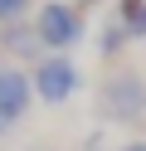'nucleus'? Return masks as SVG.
Returning a JSON list of instances; mask_svg holds the SVG:
<instances>
[{
  "instance_id": "f257e3e1",
  "label": "nucleus",
  "mask_w": 146,
  "mask_h": 151,
  "mask_svg": "<svg viewBox=\"0 0 146 151\" xmlns=\"http://www.w3.org/2000/svg\"><path fill=\"white\" fill-rule=\"evenodd\" d=\"M102 117L107 122H146V78L132 68L102 83Z\"/></svg>"
},
{
  "instance_id": "f03ea898",
  "label": "nucleus",
  "mask_w": 146,
  "mask_h": 151,
  "mask_svg": "<svg viewBox=\"0 0 146 151\" xmlns=\"http://www.w3.org/2000/svg\"><path fill=\"white\" fill-rule=\"evenodd\" d=\"M34 29H39V39H44V49L63 54V49H73V44L83 39V15H78L73 5H63V0H49V5H39Z\"/></svg>"
},
{
  "instance_id": "7ed1b4c3",
  "label": "nucleus",
  "mask_w": 146,
  "mask_h": 151,
  "mask_svg": "<svg viewBox=\"0 0 146 151\" xmlns=\"http://www.w3.org/2000/svg\"><path fill=\"white\" fill-rule=\"evenodd\" d=\"M73 93H78V68H73V59L44 54V59L34 63V98H44L49 107H54V102H68Z\"/></svg>"
},
{
  "instance_id": "20e7f679",
  "label": "nucleus",
  "mask_w": 146,
  "mask_h": 151,
  "mask_svg": "<svg viewBox=\"0 0 146 151\" xmlns=\"http://www.w3.org/2000/svg\"><path fill=\"white\" fill-rule=\"evenodd\" d=\"M29 102H34V73L24 68H0V112H5L10 122H19L29 112Z\"/></svg>"
},
{
  "instance_id": "39448f33",
  "label": "nucleus",
  "mask_w": 146,
  "mask_h": 151,
  "mask_svg": "<svg viewBox=\"0 0 146 151\" xmlns=\"http://www.w3.org/2000/svg\"><path fill=\"white\" fill-rule=\"evenodd\" d=\"M0 49L5 54H15V59H44V39H39V29L34 24H24V20H15V24H0Z\"/></svg>"
},
{
  "instance_id": "423d86ee",
  "label": "nucleus",
  "mask_w": 146,
  "mask_h": 151,
  "mask_svg": "<svg viewBox=\"0 0 146 151\" xmlns=\"http://www.w3.org/2000/svg\"><path fill=\"white\" fill-rule=\"evenodd\" d=\"M117 20L127 24L132 39H146V0H122L117 5Z\"/></svg>"
},
{
  "instance_id": "0eeeda50",
  "label": "nucleus",
  "mask_w": 146,
  "mask_h": 151,
  "mask_svg": "<svg viewBox=\"0 0 146 151\" xmlns=\"http://www.w3.org/2000/svg\"><path fill=\"white\" fill-rule=\"evenodd\" d=\"M127 39H132V34H127V24H122V20H112V24H102V34H97V49L112 59V54H122V49H127Z\"/></svg>"
},
{
  "instance_id": "6e6552de",
  "label": "nucleus",
  "mask_w": 146,
  "mask_h": 151,
  "mask_svg": "<svg viewBox=\"0 0 146 151\" xmlns=\"http://www.w3.org/2000/svg\"><path fill=\"white\" fill-rule=\"evenodd\" d=\"M24 10H29V0H0V24L24 20Z\"/></svg>"
},
{
  "instance_id": "1a4fd4ad",
  "label": "nucleus",
  "mask_w": 146,
  "mask_h": 151,
  "mask_svg": "<svg viewBox=\"0 0 146 151\" xmlns=\"http://www.w3.org/2000/svg\"><path fill=\"white\" fill-rule=\"evenodd\" d=\"M10 127H15V122H10V117H5V112H0V137H5V132H10Z\"/></svg>"
},
{
  "instance_id": "9d476101",
  "label": "nucleus",
  "mask_w": 146,
  "mask_h": 151,
  "mask_svg": "<svg viewBox=\"0 0 146 151\" xmlns=\"http://www.w3.org/2000/svg\"><path fill=\"white\" fill-rule=\"evenodd\" d=\"M127 151H146V141H132V146H127Z\"/></svg>"
},
{
  "instance_id": "9b49d317",
  "label": "nucleus",
  "mask_w": 146,
  "mask_h": 151,
  "mask_svg": "<svg viewBox=\"0 0 146 151\" xmlns=\"http://www.w3.org/2000/svg\"><path fill=\"white\" fill-rule=\"evenodd\" d=\"M88 5H97V0H88Z\"/></svg>"
}]
</instances>
